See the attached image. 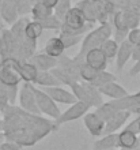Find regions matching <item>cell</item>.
Returning <instances> with one entry per match:
<instances>
[{
  "instance_id": "cell-1",
  "label": "cell",
  "mask_w": 140,
  "mask_h": 150,
  "mask_svg": "<svg viewBox=\"0 0 140 150\" xmlns=\"http://www.w3.org/2000/svg\"><path fill=\"white\" fill-rule=\"evenodd\" d=\"M6 141L18 143L22 147H30L58 128L55 120L45 119L42 115L23 111L20 107L10 105L3 112Z\"/></svg>"
},
{
  "instance_id": "cell-2",
  "label": "cell",
  "mask_w": 140,
  "mask_h": 150,
  "mask_svg": "<svg viewBox=\"0 0 140 150\" xmlns=\"http://www.w3.org/2000/svg\"><path fill=\"white\" fill-rule=\"evenodd\" d=\"M113 34V29L112 25L109 22H105V23H101V26L97 29H94L87 34V36L83 38L82 41V48H80V52L79 55L76 56L79 60L84 62V55L91 49H95V48H101V45L105 42L106 40H109L110 36Z\"/></svg>"
},
{
  "instance_id": "cell-3",
  "label": "cell",
  "mask_w": 140,
  "mask_h": 150,
  "mask_svg": "<svg viewBox=\"0 0 140 150\" xmlns=\"http://www.w3.org/2000/svg\"><path fill=\"white\" fill-rule=\"evenodd\" d=\"M34 94H35L37 105H38V109L41 112V115L52 119V120H57L60 117V115H61V112H60V109L57 107V103L53 101L51 96L44 91V89L41 90L38 87H35Z\"/></svg>"
},
{
  "instance_id": "cell-4",
  "label": "cell",
  "mask_w": 140,
  "mask_h": 150,
  "mask_svg": "<svg viewBox=\"0 0 140 150\" xmlns=\"http://www.w3.org/2000/svg\"><path fill=\"white\" fill-rule=\"evenodd\" d=\"M20 60L15 57H6L3 66L0 68V83L6 86H18L22 81L19 72H18V66Z\"/></svg>"
},
{
  "instance_id": "cell-5",
  "label": "cell",
  "mask_w": 140,
  "mask_h": 150,
  "mask_svg": "<svg viewBox=\"0 0 140 150\" xmlns=\"http://www.w3.org/2000/svg\"><path fill=\"white\" fill-rule=\"evenodd\" d=\"M34 89L35 87L29 82H25L22 89L19 90V96H18V100H19V107L23 109V111H27L30 113L34 115H41L38 109V105H37V100H35V94H34Z\"/></svg>"
},
{
  "instance_id": "cell-6",
  "label": "cell",
  "mask_w": 140,
  "mask_h": 150,
  "mask_svg": "<svg viewBox=\"0 0 140 150\" xmlns=\"http://www.w3.org/2000/svg\"><path fill=\"white\" fill-rule=\"evenodd\" d=\"M90 108L91 107H90L89 104L83 103V101H76L75 104L70 105V108H68L64 113L60 115V117H58L57 120H55L56 126L60 127L61 124L74 122V120H76V119H79V117H83V116L89 112Z\"/></svg>"
},
{
  "instance_id": "cell-7",
  "label": "cell",
  "mask_w": 140,
  "mask_h": 150,
  "mask_svg": "<svg viewBox=\"0 0 140 150\" xmlns=\"http://www.w3.org/2000/svg\"><path fill=\"white\" fill-rule=\"evenodd\" d=\"M84 62L82 60H79L78 57H75V59H71L68 56L63 55L60 56L57 59V67L60 70L68 74L71 78H74L75 81H80V67H82V64Z\"/></svg>"
},
{
  "instance_id": "cell-8",
  "label": "cell",
  "mask_w": 140,
  "mask_h": 150,
  "mask_svg": "<svg viewBox=\"0 0 140 150\" xmlns=\"http://www.w3.org/2000/svg\"><path fill=\"white\" fill-rule=\"evenodd\" d=\"M83 123H84L86 130L89 131L90 135L93 137H102L105 131V122L98 116L95 112H87L83 116Z\"/></svg>"
},
{
  "instance_id": "cell-9",
  "label": "cell",
  "mask_w": 140,
  "mask_h": 150,
  "mask_svg": "<svg viewBox=\"0 0 140 150\" xmlns=\"http://www.w3.org/2000/svg\"><path fill=\"white\" fill-rule=\"evenodd\" d=\"M44 91H45L46 94L51 96L53 101H56V103H60V104L72 105V104H75L76 101H78L72 91L67 90V89H64V87H60V86L45 87V89H44Z\"/></svg>"
},
{
  "instance_id": "cell-10",
  "label": "cell",
  "mask_w": 140,
  "mask_h": 150,
  "mask_svg": "<svg viewBox=\"0 0 140 150\" xmlns=\"http://www.w3.org/2000/svg\"><path fill=\"white\" fill-rule=\"evenodd\" d=\"M18 51V41L12 36L11 30H3L0 37V52L6 57H15Z\"/></svg>"
},
{
  "instance_id": "cell-11",
  "label": "cell",
  "mask_w": 140,
  "mask_h": 150,
  "mask_svg": "<svg viewBox=\"0 0 140 150\" xmlns=\"http://www.w3.org/2000/svg\"><path fill=\"white\" fill-rule=\"evenodd\" d=\"M84 63L89 64L90 67L98 70V71H103L108 66V57L99 48H95L84 55Z\"/></svg>"
},
{
  "instance_id": "cell-12",
  "label": "cell",
  "mask_w": 140,
  "mask_h": 150,
  "mask_svg": "<svg viewBox=\"0 0 140 150\" xmlns=\"http://www.w3.org/2000/svg\"><path fill=\"white\" fill-rule=\"evenodd\" d=\"M131 115L132 113H131L129 111L117 112L113 117H110L109 120L105 123V131H103V135L114 134V132H117V130H120L121 127L128 122V119L131 117Z\"/></svg>"
},
{
  "instance_id": "cell-13",
  "label": "cell",
  "mask_w": 140,
  "mask_h": 150,
  "mask_svg": "<svg viewBox=\"0 0 140 150\" xmlns=\"http://www.w3.org/2000/svg\"><path fill=\"white\" fill-rule=\"evenodd\" d=\"M29 62L31 64H34L38 71H52L53 68L57 67V59L46 55L45 52L44 53H38V55H34Z\"/></svg>"
},
{
  "instance_id": "cell-14",
  "label": "cell",
  "mask_w": 140,
  "mask_h": 150,
  "mask_svg": "<svg viewBox=\"0 0 140 150\" xmlns=\"http://www.w3.org/2000/svg\"><path fill=\"white\" fill-rule=\"evenodd\" d=\"M132 51H133V45L129 42L128 40H125L120 44L118 47V52L116 56V67L118 71H121L125 67V64L128 63V60L132 57Z\"/></svg>"
},
{
  "instance_id": "cell-15",
  "label": "cell",
  "mask_w": 140,
  "mask_h": 150,
  "mask_svg": "<svg viewBox=\"0 0 140 150\" xmlns=\"http://www.w3.org/2000/svg\"><path fill=\"white\" fill-rule=\"evenodd\" d=\"M98 90L101 91L102 96H106V97H109L110 100H117V98H122L125 96H128L129 93L127 91V89L118 85V83L114 81V82H109L101 86Z\"/></svg>"
},
{
  "instance_id": "cell-16",
  "label": "cell",
  "mask_w": 140,
  "mask_h": 150,
  "mask_svg": "<svg viewBox=\"0 0 140 150\" xmlns=\"http://www.w3.org/2000/svg\"><path fill=\"white\" fill-rule=\"evenodd\" d=\"M0 15L7 23L12 25L16 22L18 18V10L14 0H3L0 4Z\"/></svg>"
},
{
  "instance_id": "cell-17",
  "label": "cell",
  "mask_w": 140,
  "mask_h": 150,
  "mask_svg": "<svg viewBox=\"0 0 140 150\" xmlns=\"http://www.w3.org/2000/svg\"><path fill=\"white\" fill-rule=\"evenodd\" d=\"M93 147H94V150H114V149H118V132L99 137V139L94 142Z\"/></svg>"
},
{
  "instance_id": "cell-18",
  "label": "cell",
  "mask_w": 140,
  "mask_h": 150,
  "mask_svg": "<svg viewBox=\"0 0 140 150\" xmlns=\"http://www.w3.org/2000/svg\"><path fill=\"white\" fill-rule=\"evenodd\" d=\"M44 52H45L46 55L52 56V57L58 59L60 56L64 55L65 47H64L63 41L60 40V37H52V38H49L48 40V42L45 44V49H44Z\"/></svg>"
},
{
  "instance_id": "cell-19",
  "label": "cell",
  "mask_w": 140,
  "mask_h": 150,
  "mask_svg": "<svg viewBox=\"0 0 140 150\" xmlns=\"http://www.w3.org/2000/svg\"><path fill=\"white\" fill-rule=\"evenodd\" d=\"M18 72H19L23 82L34 83L35 78H37V74H38V70L30 62H20L19 66H18Z\"/></svg>"
},
{
  "instance_id": "cell-20",
  "label": "cell",
  "mask_w": 140,
  "mask_h": 150,
  "mask_svg": "<svg viewBox=\"0 0 140 150\" xmlns=\"http://www.w3.org/2000/svg\"><path fill=\"white\" fill-rule=\"evenodd\" d=\"M34 85L45 87H52V86H61V83L56 78L52 71H38L37 78L34 81Z\"/></svg>"
},
{
  "instance_id": "cell-21",
  "label": "cell",
  "mask_w": 140,
  "mask_h": 150,
  "mask_svg": "<svg viewBox=\"0 0 140 150\" xmlns=\"http://www.w3.org/2000/svg\"><path fill=\"white\" fill-rule=\"evenodd\" d=\"M140 143L139 137L136 134H133L128 130H122L121 132H118V149L124 147V149H131L135 147Z\"/></svg>"
},
{
  "instance_id": "cell-22",
  "label": "cell",
  "mask_w": 140,
  "mask_h": 150,
  "mask_svg": "<svg viewBox=\"0 0 140 150\" xmlns=\"http://www.w3.org/2000/svg\"><path fill=\"white\" fill-rule=\"evenodd\" d=\"M75 7L78 8V10H80V12H82L83 16H84L86 22H89V23L97 22V18H95V12H94L91 0H80V1L76 3Z\"/></svg>"
},
{
  "instance_id": "cell-23",
  "label": "cell",
  "mask_w": 140,
  "mask_h": 150,
  "mask_svg": "<svg viewBox=\"0 0 140 150\" xmlns=\"http://www.w3.org/2000/svg\"><path fill=\"white\" fill-rule=\"evenodd\" d=\"M91 4H93L94 12H95V18H97L98 22H101V23L108 22L109 12L106 10L105 0H91Z\"/></svg>"
},
{
  "instance_id": "cell-24",
  "label": "cell",
  "mask_w": 140,
  "mask_h": 150,
  "mask_svg": "<svg viewBox=\"0 0 140 150\" xmlns=\"http://www.w3.org/2000/svg\"><path fill=\"white\" fill-rule=\"evenodd\" d=\"M42 32H44V28L41 25V22H38V21H29V23L26 25V29H25V36L30 40H35L37 41V38L41 37Z\"/></svg>"
},
{
  "instance_id": "cell-25",
  "label": "cell",
  "mask_w": 140,
  "mask_h": 150,
  "mask_svg": "<svg viewBox=\"0 0 140 150\" xmlns=\"http://www.w3.org/2000/svg\"><path fill=\"white\" fill-rule=\"evenodd\" d=\"M31 14L34 16V21H42L48 16L53 15V8H49L46 7L45 4H42L41 1L38 3H35L31 8Z\"/></svg>"
},
{
  "instance_id": "cell-26",
  "label": "cell",
  "mask_w": 140,
  "mask_h": 150,
  "mask_svg": "<svg viewBox=\"0 0 140 150\" xmlns=\"http://www.w3.org/2000/svg\"><path fill=\"white\" fill-rule=\"evenodd\" d=\"M118 47H120V44L117 42L116 40L109 38V40H106L105 42L102 44L99 49H101V51L105 53V56L108 57V60H110V59H114V57L117 56Z\"/></svg>"
},
{
  "instance_id": "cell-27",
  "label": "cell",
  "mask_w": 140,
  "mask_h": 150,
  "mask_svg": "<svg viewBox=\"0 0 140 150\" xmlns=\"http://www.w3.org/2000/svg\"><path fill=\"white\" fill-rule=\"evenodd\" d=\"M94 112H95V113H97L105 123L108 122L110 117H113V116L117 113V111L112 107V105H110V103H103L101 107L95 108V111H94Z\"/></svg>"
},
{
  "instance_id": "cell-28",
  "label": "cell",
  "mask_w": 140,
  "mask_h": 150,
  "mask_svg": "<svg viewBox=\"0 0 140 150\" xmlns=\"http://www.w3.org/2000/svg\"><path fill=\"white\" fill-rule=\"evenodd\" d=\"M99 74L98 70L95 68L90 67L89 64L83 63L82 67H80V79H82L83 82H87V83H93L94 79L97 78V75Z\"/></svg>"
},
{
  "instance_id": "cell-29",
  "label": "cell",
  "mask_w": 140,
  "mask_h": 150,
  "mask_svg": "<svg viewBox=\"0 0 140 150\" xmlns=\"http://www.w3.org/2000/svg\"><path fill=\"white\" fill-rule=\"evenodd\" d=\"M71 8H72L71 7V0H58V3L53 8V14L60 21H64V18H65V15L68 14Z\"/></svg>"
},
{
  "instance_id": "cell-30",
  "label": "cell",
  "mask_w": 140,
  "mask_h": 150,
  "mask_svg": "<svg viewBox=\"0 0 140 150\" xmlns=\"http://www.w3.org/2000/svg\"><path fill=\"white\" fill-rule=\"evenodd\" d=\"M124 18H125L127 28H128L129 30L139 28V25H140V15H137L135 11H132V10H124Z\"/></svg>"
},
{
  "instance_id": "cell-31",
  "label": "cell",
  "mask_w": 140,
  "mask_h": 150,
  "mask_svg": "<svg viewBox=\"0 0 140 150\" xmlns=\"http://www.w3.org/2000/svg\"><path fill=\"white\" fill-rule=\"evenodd\" d=\"M116 81V76L113 74H110V72H108V71H99V74L97 75V78L94 79V82L91 83V85H94L95 87H99L101 86H103V85H106V83H109V82H114Z\"/></svg>"
},
{
  "instance_id": "cell-32",
  "label": "cell",
  "mask_w": 140,
  "mask_h": 150,
  "mask_svg": "<svg viewBox=\"0 0 140 150\" xmlns=\"http://www.w3.org/2000/svg\"><path fill=\"white\" fill-rule=\"evenodd\" d=\"M38 22H41V25H42V28L45 29V30L61 29V25H63V21L58 19L55 14L51 16H48V18H45V19H42V21H38Z\"/></svg>"
},
{
  "instance_id": "cell-33",
  "label": "cell",
  "mask_w": 140,
  "mask_h": 150,
  "mask_svg": "<svg viewBox=\"0 0 140 150\" xmlns=\"http://www.w3.org/2000/svg\"><path fill=\"white\" fill-rule=\"evenodd\" d=\"M58 37H60V40L63 41V44H64L65 49L75 47V45H78L79 42H82V41H83L82 36H74V34H65V33H61Z\"/></svg>"
},
{
  "instance_id": "cell-34",
  "label": "cell",
  "mask_w": 140,
  "mask_h": 150,
  "mask_svg": "<svg viewBox=\"0 0 140 150\" xmlns=\"http://www.w3.org/2000/svg\"><path fill=\"white\" fill-rule=\"evenodd\" d=\"M113 25L116 30H128L127 23H125V18H124V10L122 11H116V14L113 15Z\"/></svg>"
},
{
  "instance_id": "cell-35",
  "label": "cell",
  "mask_w": 140,
  "mask_h": 150,
  "mask_svg": "<svg viewBox=\"0 0 140 150\" xmlns=\"http://www.w3.org/2000/svg\"><path fill=\"white\" fill-rule=\"evenodd\" d=\"M10 107V98H8V89L6 85L0 83V111L3 113Z\"/></svg>"
},
{
  "instance_id": "cell-36",
  "label": "cell",
  "mask_w": 140,
  "mask_h": 150,
  "mask_svg": "<svg viewBox=\"0 0 140 150\" xmlns=\"http://www.w3.org/2000/svg\"><path fill=\"white\" fill-rule=\"evenodd\" d=\"M127 40H128V41L132 44V45H137V44H140V29L136 28V29L129 30Z\"/></svg>"
},
{
  "instance_id": "cell-37",
  "label": "cell",
  "mask_w": 140,
  "mask_h": 150,
  "mask_svg": "<svg viewBox=\"0 0 140 150\" xmlns=\"http://www.w3.org/2000/svg\"><path fill=\"white\" fill-rule=\"evenodd\" d=\"M8 89V98H10V105H15L16 98L19 96V90L18 86H7Z\"/></svg>"
},
{
  "instance_id": "cell-38",
  "label": "cell",
  "mask_w": 140,
  "mask_h": 150,
  "mask_svg": "<svg viewBox=\"0 0 140 150\" xmlns=\"http://www.w3.org/2000/svg\"><path fill=\"white\" fill-rule=\"evenodd\" d=\"M0 150H22V146H19L15 142H11V141H4L0 145Z\"/></svg>"
},
{
  "instance_id": "cell-39",
  "label": "cell",
  "mask_w": 140,
  "mask_h": 150,
  "mask_svg": "<svg viewBox=\"0 0 140 150\" xmlns=\"http://www.w3.org/2000/svg\"><path fill=\"white\" fill-rule=\"evenodd\" d=\"M124 130H128V131H131V132H133V134H136V135L140 134V130H139V116H137L136 119H133L132 122L129 123Z\"/></svg>"
},
{
  "instance_id": "cell-40",
  "label": "cell",
  "mask_w": 140,
  "mask_h": 150,
  "mask_svg": "<svg viewBox=\"0 0 140 150\" xmlns=\"http://www.w3.org/2000/svg\"><path fill=\"white\" fill-rule=\"evenodd\" d=\"M137 74H140V60L135 62V64L132 66V68L129 70V75H131V76H136Z\"/></svg>"
},
{
  "instance_id": "cell-41",
  "label": "cell",
  "mask_w": 140,
  "mask_h": 150,
  "mask_svg": "<svg viewBox=\"0 0 140 150\" xmlns=\"http://www.w3.org/2000/svg\"><path fill=\"white\" fill-rule=\"evenodd\" d=\"M132 60H133V62H137V60H140V44H137V45H133Z\"/></svg>"
},
{
  "instance_id": "cell-42",
  "label": "cell",
  "mask_w": 140,
  "mask_h": 150,
  "mask_svg": "<svg viewBox=\"0 0 140 150\" xmlns=\"http://www.w3.org/2000/svg\"><path fill=\"white\" fill-rule=\"evenodd\" d=\"M42 4H45L46 7L49 8H55L56 7V4L58 3V0H39Z\"/></svg>"
},
{
  "instance_id": "cell-43",
  "label": "cell",
  "mask_w": 140,
  "mask_h": 150,
  "mask_svg": "<svg viewBox=\"0 0 140 150\" xmlns=\"http://www.w3.org/2000/svg\"><path fill=\"white\" fill-rule=\"evenodd\" d=\"M131 113H136L137 116H140V105H136V107L131 111Z\"/></svg>"
},
{
  "instance_id": "cell-44",
  "label": "cell",
  "mask_w": 140,
  "mask_h": 150,
  "mask_svg": "<svg viewBox=\"0 0 140 150\" xmlns=\"http://www.w3.org/2000/svg\"><path fill=\"white\" fill-rule=\"evenodd\" d=\"M4 60H6V56L0 52V68H1V66H3V63H4Z\"/></svg>"
},
{
  "instance_id": "cell-45",
  "label": "cell",
  "mask_w": 140,
  "mask_h": 150,
  "mask_svg": "<svg viewBox=\"0 0 140 150\" xmlns=\"http://www.w3.org/2000/svg\"><path fill=\"white\" fill-rule=\"evenodd\" d=\"M4 141H6V135H4L3 131H0V145H1Z\"/></svg>"
},
{
  "instance_id": "cell-46",
  "label": "cell",
  "mask_w": 140,
  "mask_h": 150,
  "mask_svg": "<svg viewBox=\"0 0 140 150\" xmlns=\"http://www.w3.org/2000/svg\"><path fill=\"white\" fill-rule=\"evenodd\" d=\"M118 150H140V143L137 145V146H135V147H131V149H124V147H120Z\"/></svg>"
},
{
  "instance_id": "cell-47",
  "label": "cell",
  "mask_w": 140,
  "mask_h": 150,
  "mask_svg": "<svg viewBox=\"0 0 140 150\" xmlns=\"http://www.w3.org/2000/svg\"><path fill=\"white\" fill-rule=\"evenodd\" d=\"M3 128H4V120L0 119V131H3Z\"/></svg>"
},
{
  "instance_id": "cell-48",
  "label": "cell",
  "mask_w": 140,
  "mask_h": 150,
  "mask_svg": "<svg viewBox=\"0 0 140 150\" xmlns=\"http://www.w3.org/2000/svg\"><path fill=\"white\" fill-rule=\"evenodd\" d=\"M1 29H3V22L0 21V30H1Z\"/></svg>"
},
{
  "instance_id": "cell-49",
  "label": "cell",
  "mask_w": 140,
  "mask_h": 150,
  "mask_svg": "<svg viewBox=\"0 0 140 150\" xmlns=\"http://www.w3.org/2000/svg\"><path fill=\"white\" fill-rule=\"evenodd\" d=\"M1 1H3V0H0V4H1Z\"/></svg>"
},
{
  "instance_id": "cell-50",
  "label": "cell",
  "mask_w": 140,
  "mask_h": 150,
  "mask_svg": "<svg viewBox=\"0 0 140 150\" xmlns=\"http://www.w3.org/2000/svg\"><path fill=\"white\" fill-rule=\"evenodd\" d=\"M139 141H140V134H139Z\"/></svg>"
},
{
  "instance_id": "cell-51",
  "label": "cell",
  "mask_w": 140,
  "mask_h": 150,
  "mask_svg": "<svg viewBox=\"0 0 140 150\" xmlns=\"http://www.w3.org/2000/svg\"><path fill=\"white\" fill-rule=\"evenodd\" d=\"M139 29H140V25H139Z\"/></svg>"
}]
</instances>
